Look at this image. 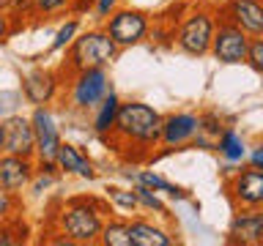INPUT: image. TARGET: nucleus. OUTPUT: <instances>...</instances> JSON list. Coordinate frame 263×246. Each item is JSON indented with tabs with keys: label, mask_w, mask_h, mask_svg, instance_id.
Masks as SVG:
<instances>
[{
	"label": "nucleus",
	"mask_w": 263,
	"mask_h": 246,
	"mask_svg": "<svg viewBox=\"0 0 263 246\" xmlns=\"http://www.w3.org/2000/svg\"><path fill=\"white\" fill-rule=\"evenodd\" d=\"M228 241L238 246H258L263 243V211L260 208H244L236 213L228 227Z\"/></svg>",
	"instance_id": "4468645a"
},
{
	"label": "nucleus",
	"mask_w": 263,
	"mask_h": 246,
	"mask_svg": "<svg viewBox=\"0 0 263 246\" xmlns=\"http://www.w3.org/2000/svg\"><path fill=\"white\" fill-rule=\"evenodd\" d=\"M99 243L104 246H132V235H129V221L112 216L110 221H104Z\"/></svg>",
	"instance_id": "aec40b11"
},
{
	"label": "nucleus",
	"mask_w": 263,
	"mask_h": 246,
	"mask_svg": "<svg viewBox=\"0 0 263 246\" xmlns=\"http://www.w3.org/2000/svg\"><path fill=\"white\" fill-rule=\"evenodd\" d=\"M148 28H151V19H148V14L140 11V8H115V11L104 19L107 36L118 44V49L137 47L140 41L148 36Z\"/></svg>",
	"instance_id": "39448f33"
},
{
	"label": "nucleus",
	"mask_w": 263,
	"mask_h": 246,
	"mask_svg": "<svg viewBox=\"0 0 263 246\" xmlns=\"http://www.w3.org/2000/svg\"><path fill=\"white\" fill-rule=\"evenodd\" d=\"M0 153H3V134H0Z\"/></svg>",
	"instance_id": "72a5a7b5"
},
{
	"label": "nucleus",
	"mask_w": 263,
	"mask_h": 246,
	"mask_svg": "<svg viewBox=\"0 0 263 246\" xmlns=\"http://www.w3.org/2000/svg\"><path fill=\"white\" fill-rule=\"evenodd\" d=\"M219 153L225 156L228 161H241L244 156H247V148H244V139L236 134V131H222L219 134Z\"/></svg>",
	"instance_id": "4be33fe9"
},
{
	"label": "nucleus",
	"mask_w": 263,
	"mask_h": 246,
	"mask_svg": "<svg viewBox=\"0 0 263 246\" xmlns=\"http://www.w3.org/2000/svg\"><path fill=\"white\" fill-rule=\"evenodd\" d=\"M214 28H217V16H214L211 8H192L184 22L178 25V30L173 33L176 38V47L189 57H203L209 55L211 49V38H214Z\"/></svg>",
	"instance_id": "20e7f679"
},
{
	"label": "nucleus",
	"mask_w": 263,
	"mask_h": 246,
	"mask_svg": "<svg viewBox=\"0 0 263 246\" xmlns=\"http://www.w3.org/2000/svg\"><path fill=\"white\" fill-rule=\"evenodd\" d=\"M30 123H33V137H36V156H39V161H55L58 148H61V134H58L55 115L41 104V107L33 110Z\"/></svg>",
	"instance_id": "1a4fd4ad"
},
{
	"label": "nucleus",
	"mask_w": 263,
	"mask_h": 246,
	"mask_svg": "<svg viewBox=\"0 0 263 246\" xmlns=\"http://www.w3.org/2000/svg\"><path fill=\"white\" fill-rule=\"evenodd\" d=\"M71 0H33V8L39 14H58V11H69Z\"/></svg>",
	"instance_id": "cd10ccee"
},
{
	"label": "nucleus",
	"mask_w": 263,
	"mask_h": 246,
	"mask_svg": "<svg viewBox=\"0 0 263 246\" xmlns=\"http://www.w3.org/2000/svg\"><path fill=\"white\" fill-rule=\"evenodd\" d=\"M200 131V118L192 112H173L167 118H162V134L159 145L162 148H181L186 142H192V137Z\"/></svg>",
	"instance_id": "f8f14e48"
},
{
	"label": "nucleus",
	"mask_w": 263,
	"mask_h": 246,
	"mask_svg": "<svg viewBox=\"0 0 263 246\" xmlns=\"http://www.w3.org/2000/svg\"><path fill=\"white\" fill-rule=\"evenodd\" d=\"M200 131H205V134H222V123L214 112L209 115H200Z\"/></svg>",
	"instance_id": "c85d7f7f"
},
{
	"label": "nucleus",
	"mask_w": 263,
	"mask_h": 246,
	"mask_svg": "<svg viewBox=\"0 0 263 246\" xmlns=\"http://www.w3.org/2000/svg\"><path fill=\"white\" fill-rule=\"evenodd\" d=\"M222 16L241 28L247 36H263V0H228Z\"/></svg>",
	"instance_id": "ddd939ff"
},
{
	"label": "nucleus",
	"mask_w": 263,
	"mask_h": 246,
	"mask_svg": "<svg viewBox=\"0 0 263 246\" xmlns=\"http://www.w3.org/2000/svg\"><path fill=\"white\" fill-rule=\"evenodd\" d=\"M247 49H250V36L236 28L230 19H217L214 28V38H211V49L209 52L225 66H236V63H247Z\"/></svg>",
	"instance_id": "0eeeda50"
},
{
	"label": "nucleus",
	"mask_w": 263,
	"mask_h": 246,
	"mask_svg": "<svg viewBox=\"0 0 263 246\" xmlns=\"http://www.w3.org/2000/svg\"><path fill=\"white\" fill-rule=\"evenodd\" d=\"M118 107H121V98L110 88V90H107V96L99 101V110H96V118H93V131H96V134H102V137L110 134L112 123H115V118H118Z\"/></svg>",
	"instance_id": "6ab92c4d"
},
{
	"label": "nucleus",
	"mask_w": 263,
	"mask_h": 246,
	"mask_svg": "<svg viewBox=\"0 0 263 246\" xmlns=\"http://www.w3.org/2000/svg\"><path fill=\"white\" fill-rule=\"evenodd\" d=\"M0 134H3V153L14 156H36V137H33V123L30 118L11 115L0 120Z\"/></svg>",
	"instance_id": "6e6552de"
},
{
	"label": "nucleus",
	"mask_w": 263,
	"mask_h": 246,
	"mask_svg": "<svg viewBox=\"0 0 263 246\" xmlns=\"http://www.w3.org/2000/svg\"><path fill=\"white\" fill-rule=\"evenodd\" d=\"M28 241V227L22 224V216L0 221V246H16Z\"/></svg>",
	"instance_id": "412c9836"
},
{
	"label": "nucleus",
	"mask_w": 263,
	"mask_h": 246,
	"mask_svg": "<svg viewBox=\"0 0 263 246\" xmlns=\"http://www.w3.org/2000/svg\"><path fill=\"white\" fill-rule=\"evenodd\" d=\"M129 235H132V246H173L176 243V238L167 230L148 219H132Z\"/></svg>",
	"instance_id": "f3484780"
},
{
	"label": "nucleus",
	"mask_w": 263,
	"mask_h": 246,
	"mask_svg": "<svg viewBox=\"0 0 263 246\" xmlns=\"http://www.w3.org/2000/svg\"><path fill=\"white\" fill-rule=\"evenodd\" d=\"M14 30H16V28L11 25V14L0 8V44H6V41L11 38V33H14Z\"/></svg>",
	"instance_id": "c756f323"
},
{
	"label": "nucleus",
	"mask_w": 263,
	"mask_h": 246,
	"mask_svg": "<svg viewBox=\"0 0 263 246\" xmlns=\"http://www.w3.org/2000/svg\"><path fill=\"white\" fill-rule=\"evenodd\" d=\"M77 30H80V19H69V22H66L63 28L55 33V38H52V52L69 47L71 41H74V36H77Z\"/></svg>",
	"instance_id": "a878e982"
},
{
	"label": "nucleus",
	"mask_w": 263,
	"mask_h": 246,
	"mask_svg": "<svg viewBox=\"0 0 263 246\" xmlns=\"http://www.w3.org/2000/svg\"><path fill=\"white\" fill-rule=\"evenodd\" d=\"M58 74L55 71H49V69H36V71H30V74H25V79H22V93L25 98H28L30 104H49L55 98L58 93Z\"/></svg>",
	"instance_id": "2eb2a0df"
},
{
	"label": "nucleus",
	"mask_w": 263,
	"mask_h": 246,
	"mask_svg": "<svg viewBox=\"0 0 263 246\" xmlns=\"http://www.w3.org/2000/svg\"><path fill=\"white\" fill-rule=\"evenodd\" d=\"M129 180H135V183H143L148 189H154V192H162L173 197V200H186V189H181L176 183H170V180H164L162 175H156V172L151 170H143V172H123Z\"/></svg>",
	"instance_id": "a211bd4d"
},
{
	"label": "nucleus",
	"mask_w": 263,
	"mask_h": 246,
	"mask_svg": "<svg viewBox=\"0 0 263 246\" xmlns=\"http://www.w3.org/2000/svg\"><path fill=\"white\" fill-rule=\"evenodd\" d=\"M115 6H118V0H93V11H96V19H107Z\"/></svg>",
	"instance_id": "7c9ffc66"
},
{
	"label": "nucleus",
	"mask_w": 263,
	"mask_h": 246,
	"mask_svg": "<svg viewBox=\"0 0 263 246\" xmlns=\"http://www.w3.org/2000/svg\"><path fill=\"white\" fill-rule=\"evenodd\" d=\"M247 63H250L258 74H263V36H252V38H250V49H247Z\"/></svg>",
	"instance_id": "bb28decb"
},
{
	"label": "nucleus",
	"mask_w": 263,
	"mask_h": 246,
	"mask_svg": "<svg viewBox=\"0 0 263 246\" xmlns=\"http://www.w3.org/2000/svg\"><path fill=\"white\" fill-rule=\"evenodd\" d=\"M107 200H112V202L118 205V208H123V211H137V208H140L135 192H129V189L107 186Z\"/></svg>",
	"instance_id": "393cba45"
},
{
	"label": "nucleus",
	"mask_w": 263,
	"mask_h": 246,
	"mask_svg": "<svg viewBox=\"0 0 263 246\" xmlns=\"http://www.w3.org/2000/svg\"><path fill=\"white\" fill-rule=\"evenodd\" d=\"M228 189L238 208H263V170H238Z\"/></svg>",
	"instance_id": "9d476101"
},
{
	"label": "nucleus",
	"mask_w": 263,
	"mask_h": 246,
	"mask_svg": "<svg viewBox=\"0 0 263 246\" xmlns=\"http://www.w3.org/2000/svg\"><path fill=\"white\" fill-rule=\"evenodd\" d=\"M132 192H135L137 202H140V208L156 211V213H162V216H167V205H164L159 197H156L154 189H148V186H143V183H135V186H132Z\"/></svg>",
	"instance_id": "5701e85b"
},
{
	"label": "nucleus",
	"mask_w": 263,
	"mask_h": 246,
	"mask_svg": "<svg viewBox=\"0 0 263 246\" xmlns=\"http://www.w3.org/2000/svg\"><path fill=\"white\" fill-rule=\"evenodd\" d=\"M71 88H69V101L74 110H93L99 107V101L107 96V90H110V74L107 69H85V71H77L71 74Z\"/></svg>",
	"instance_id": "423d86ee"
},
{
	"label": "nucleus",
	"mask_w": 263,
	"mask_h": 246,
	"mask_svg": "<svg viewBox=\"0 0 263 246\" xmlns=\"http://www.w3.org/2000/svg\"><path fill=\"white\" fill-rule=\"evenodd\" d=\"M36 175V161L30 156H14V153H0V189L16 192L30 186Z\"/></svg>",
	"instance_id": "9b49d317"
},
{
	"label": "nucleus",
	"mask_w": 263,
	"mask_h": 246,
	"mask_svg": "<svg viewBox=\"0 0 263 246\" xmlns=\"http://www.w3.org/2000/svg\"><path fill=\"white\" fill-rule=\"evenodd\" d=\"M104 213H112L110 205L96 197H71L58 213V230L71 243H96L104 227Z\"/></svg>",
	"instance_id": "f03ea898"
},
{
	"label": "nucleus",
	"mask_w": 263,
	"mask_h": 246,
	"mask_svg": "<svg viewBox=\"0 0 263 246\" xmlns=\"http://www.w3.org/2000/svg\"><path fill=\"white\" fill-rule=\"evenodd\" d=\"M0 118H3V101H0Z\"/></svg>",
	"instance_id": "f704fd0d"
},
{
	"label": "nucleus",
	"mask_w": 263,
	"mask_h": 246,
	"mask_svg": "<svg viewBox=\"0 0 263 246\" xmlns=\"http://www.w3.org/2000/svg\"><path fill=\"white\" fill-rule=\"evenodd\" d=\"M162 134V115L145 101H121L118 118H115L110 137L115 145L132 148V151H154Z\"/></svg>",
	"instance_id": "f257e3e1"
},
{
	"label": "nucleus",
	"mask_w": 263,
	"mask_h": 246,
	"mask_svg": "<svg viewBox=\"0 0 263 246\" xmlns=\"http://www.w3.org/2000/svg\"><path fill=\"white\" fill-rule=\"evenodd\" d=\"M55 164H58V170H61V172H66V175H80L85 180L96 178V170H93V164H90V159L74 142H63V139H61Z\"/></svg>",
	"instance_id": "dca6fc26"
},
{
	"label": "nucleus",
	"mask_w": 263,
	"mask_h": 246,
	"mask_svg": "<svg viewBox=\"0 0 263 246\" xmlns=\"http://www.w3.org/2000/svg\"><path fill=\"white\" fill-rule=\"evenodd\" d=\"M25 205L20 200V194L16 192H6V189H0V221H8L14 216H22Z\"/></svg>",
	"instance_id": "b1692460"
},
{
	"label": "nucleus",
	"mask_w": 263,
	"mask_h": 246,
	"mask_svg": "<svg viewBox=\"0 0 263 246\" xmlns=\"http://www.w3.org/2000/svg\"><path fill=\"white\" fill-rule=\"evenodd\" d=\"M88 8H93V0H71L69 11H74V14H85Z\"/></svg>",
	"instance_id": "2f4dec72"
},
{
	"label": "nucleus",
	"mask_w": 263,
	"mask_h": 246,
	"mask_svg": "<svg viewBox=\"0 0 263 246\" xmlns=\"http://www.w3.org/2000/svg\"><path fill=\"white\" fill-rule=\"evenodd\" d=\"M250 164H252V167H258V170H263V145L255 148V153L250 156Z\"/></svg>",
	"instance_id": "473e14b6"
},
{
	"label": "nucleus",
	"mask_w": 263,
	"mask_h": 246,
	"mask_svg": "<svg viewBox=\"0 0 263 246\" xmlns=\"http://www.w3.org/2000/svg\"><path fill=\"white\" fill-rule=\"evenodd\" d=\"M118 57V44L107 36V30H88L82 36H74L66 52L63 71L77 74L85 69H107Z\"/></svg>",
	"instance_id": "7ed1b4c3"
}]
</instances>
